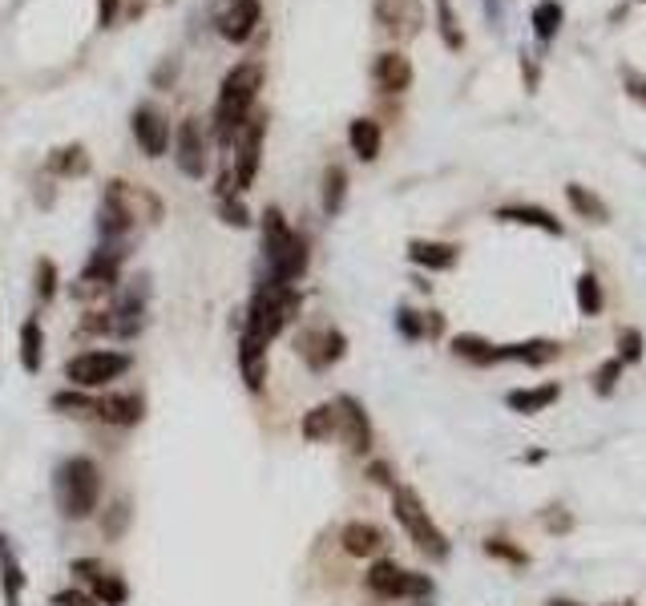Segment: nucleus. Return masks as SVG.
<instances>
[{
	"label": "nucleus",
	"instance_id": "nucleus-1",
	"mask_svg": "<svg viewBox=\"0 0 646 606\" xmlns=\"http://www.w3.org/2000/svg\"><path fill=\"white\" fill-rule=\"evenodd\" d=\"M299 312V291L295 287H279V283H259V291L251 295L247 308V328L239 340V372L243 384L251 392H263L267 384V344L295 320Z\"/></svg>",
	"mask_w": 646,
	"mask_h": 606
},
{
	"label": "nucleus",
	"instance_id": "nucleus-2",
	"mask_svg": "<svg viewBox=\"0 0 646 606\" xmlns=\"http://www.w3.org/2000/svg\"><path fill=\"white\" fill-rule=\"evenodd\" d=\"M263 89V65L259 61H239L223 85H219V101H214V142H223L231 146L243 130V122L251 118V106H255V97Z\"/></svg>",
	"mask_w": 646,
	"mask_h": 606
},
{
	"label": "nucleus",
	"instance_id": "nucleus-3",
	"mask_svg": "<svg viewBox=\"0 0 646 606\" xmlns=\"http://www.w3.org/2000/svg\"><path fill=\"white\" fill-rule=\"evenodd\" d=\"M101 469L89 457H65L53 473V497H57V510L65 522H85L89 514H97V501H101Z\"/></svg>",
	"mask_w": 646,
	"mask_h": 606
},
{
	"label": "nucleus",
	"instance_id": "nucleus-4",
	"mask_svg": "<svg viewBox=\"0 0 646 606\" xmlns=\"http://www.w3.org/2000/svg\"><path fill=\"white\" fill-rule=\"evenodd\" d=\"M392 514H396V522L404 526V534L416 542V550L420 554H428V558H437V562H445L449 558V538L441 534V526L428 518V510H424V501H420V493L416 489H408V485H392Z\"/></svg>",
	"mask_w": 646,
	"mask_h": 606
},
{
	"label": "nucleus",
	"instance_id": "nucleus-5",
	"mask_svg": "<svg viewBox=\"0 0 646 606\" xmlns=\"http://www.w3.org/2000/svg\"><path fill=\"white\" fill-rule=\"evenodd\" d=\"M130 352H81L65 364V380L73 388H105V384H114L118 376L130 372Z\"/></svg>",
	"mask_w": 646,
	"mask_h": 606
},
{
	"label": "nucleus",
	"instance_id": "nucleus-6",
	"mask_svg": "<svg viewBox=\"0 0 646 606\" xmlns=\"http://www.w3.org/2000/svg\"><path fill=\"white\" fill-rule=\"evenodd\" d=\"M122 259L126 251L122 247H97L93 259L81 267L77 283H73V295L77 299H97V295H110L122 279Z\"/></svg>",
	"mask_w": 646,
	"mask_h": 606
},
{
	"label": "nucleus",
	"instance_id": "nucleus-7",
	"mask_svg": "<svg viewBox=\"0 0 646 606\" xmlns=\"http://www.w3.org/2000/svg\"><path fill=\"white\" fill-rule=\"evenodd\" d=\"M263 138H267V114H255L243 122L239 138H235V162H231V178H235V190L247 194L255 174H259V162H263Z\"/></svg>",
	"mask_w": 646,
	"mask_h": 606
},
{
	"label": "nucleus",
	"instance_id": "nucleus-8",
	"mask_svg": "<svg viewBox=\"0 0 646 606\" xmlns=\"http://www.w3.org/2000/svg\"><path fill=\"white\" fill-rule=\"evenodd\" d=\"M101 202H110L114 211H122L130 223H158L166 215L162 207V198L138 182H126V178H114L110 186H105V198Z\"/></svg>",
	"mask_w": 646,
	"mask_h": 606
},
{
	"label": "nucleus",
	"instance_id": "nucleus-9",
	"mask_svg": "<svg viewBox=\"0 0 646 606\" xmlns=\"http://www.w3.org/2000/svg\"><path fill=\"white\" fill-rule=\"evenodd\" d=\"M364 582L380 598H428V594H433V578H424L416 570H404L396 562H376Z\"/></svg>",
	"mask_w": 646,
	"mask_h": 606
},
{
	"label": "nucleus",
	"instance_id": "nucleus-10",
	"mask_svg": "<svg viewBox=\"0 0 646 606\" xmlns=\"http://www.w3.org/2000/svg\"><path fill=\"white\" fill-rule=\"evenodd\" d=\"M69 570L89 586V594H93L101 606H126V602H130L126 578H122L118 570H110V566H101L97 558H77Z\"/></svg>",
	"mask_w": 646,
	"mask_h": 606
},
{
	"label": "nucleus",
	"instance_id": "nucleus-11",
	"mask_svg": "<svg viewBox=\"0 0 646 606\" xmlns=\"http://www.w3.org/2000/svg\"><path fill=\"white\" fill-rule=\"evenodd\" d=\"M174 158L186 178H206L210 154H206V126L198 118H182V126L174 134Z\"/></svg>",
	"mask_w": 646,
	"mask_h": 606
},
{
	"label": "nucleus",
	"instance_id": "nucleus-12",
	"mask_svg": "<svg viewBox=\"0 0 646 606\" xmlns=\"http://www.w3.org/2000/svg\"><path fill=\"white\" fill-rule=\"evenodd\" d=\"M299 356L311 364V372H328L344 352H348V336L340 328H311L295 340Z\"/></svg>",
	"mask_w": 646,
	"mask_h": 606
},
{
	"label": "nucleus",
	"instance_id": "nucleus-13",
	"mask_svg": "<svg viewBox=\"0 0 646 606\" xmlns=\"http://www.w3.org/2000/svg\"><path fill=\"white\" fill-rule=\"evenodd\" d=\"M146 324V279H134L122 295H118V308L110 312V336L118 340H134Z\"/></svg>",
	"mask_w": 646,
	"mask_h": 606
},
{
	"label": "nucleus",
	"instance_id": "nucleus-14",
	"mask_svg": "<svg viewBox=\"0 0 646 606\" xmlns=\"http://www.w3.org/2000/svg\"><path fill=\"white\" fill-rule=\"evenodd\" d=\"M93 417L114 425V429H134L146 421V396L142 392H110L93 404Z\"/></svg>",
	"mask_w": 646,
	"mask_h": 606
},
{
	"label": "nucleus",
	"instance_id": "nucleus-15",
	"mask_svg": "<svg viewBox=\"0 0 646 606\" xmlns=\"http://www.w3.org/2000/svg\"><path fill=\"white\" fill-rule=\"evenodd\" d=\"M130 126H134V142L146 158H162L170 150V122L158 106H138Z\"/></svg>",
	"mask_w": 646,
	"mask_h": 606
},
{
	"label": "nucleus",
	"instance_id": "nucleus-16",
	"mask_svg": "<svg viewBox=\"0 0 646 606\" xmlns=\"http://www.w3.org/2000/svg\"><path fill=\"white\" fill-rule=\"evenodd\" d=\"M336 417H340V433L348 441L352 453H368L372 449V421L364 413V404L356 396H340L336 400Z\"/></svg>",
	"mask_w": 646,
	"mask_h": 606
},
{
	"label": "nucleus",
	"instance_id": "nucleus-17",
	"mask_svg": "<svg viewBox=\"0 0 646 606\" xmlns=\"http://www.w3.org/2000/svg\"><path fill=\"white\" fill-rule=\"evenodd\" d=\"M307 259H311V247H307V239L295 231V235H291V243L271 259V283H279V287H295V283L303 279V271H307Z\"/></svg>",
	"mask_w": 646,
	"mask_h": 606
},
{
	"label": "nucleus",
	"instance_id": "nucleus-18",
	"mask_svg": "<svg viewBox=\"0 0 646 606\" xmlns=\"http://www.w3.org/2000/svg\"><path fill=\"white\" fill-rule=\"evenodd\" d=\"M259 0H235V5L227 9V13H219V37L223 41H231V45H243L251 33H255V25H259Z\"/></svg>",
	"mask_w": 646,
	"mask_h": 606
},
{
	"label": "nucleus",
	"instance_id": "nucleus-19",
	"mask_svg": "<svg viewBox=\"0 0 646 606\" xmlns=\"http://www.w3.org/2000/svg\"><path fill=\"white\" fill-rule=\"evenodd\" d=\"M340 546H344V554H352V558H376V554L384 550V530L372 526V522H348V526L340 530Z\"/></svg>",
	"mask_w": 646,
	"mask_h": 606
},
{
	"label": "nucleus",
	"instance_id": "nucleus-20",
	"mask_svg": "<svg viewBox=\"0 0 646 606\" xmlns=\"http://www.w3.org/2000/svg\"><path fill=\"white\" fill-rule=\"evenodd\" d=\"M372 77L384 93H404L412 85V61L404 53H380L372 65Z\"/></svg>",
	"mask_w": 646,
	"mask_h": 606
},
{
	"label": "nucleus",
	"instance_id": "nucleus-21",
	"mask_svg": "<svg viewBox=\"0 0 646 606\" xmlns=\"http://www.w3.org/2000/svg\"><path fill=\"white\" fill-rule=\"evenodd\" d=\"M21 590H25V574L21 562L9 546V538L0 534V594H5V606H21Z\"/></svg>",
	"mask_w": 646,
	"mask_h": 606
},
{
	"label": "nucleus",
	"instance_id": "nucleus-22",
	"mask_svg": "<svg viewBox=\"0 0 646 606\" xmlns=\"http://www.w3.org/2000/svg\"><path fill=\"white\" fill-rule=\"evenodd\" d=\"M408 259L428 267V271H449L457 263V247L453 243H433V239H412L408 243Z\"/></svg>",
	"mask_w": 646,
	"mask_h": 606
},
{
	"label": "nucleus",
	"instance_id": "nucleus-23",
	"mask_svg": "<svg viewBox=\"0 0 646 606\" xmlns=\"http://www.w3.org/2000/svg\"><path fill=\"white\" fill-rule=\"evenodd\" d=\"M299 433L307 441H332L340 433V417H336V404H315V409L303 413L299 421Z\"/></svg>",
	"mask_w": 646,
	"mask_h": 606
},
{
	"label": "nucleus",
	"instance_id": "nucleus-24",
	"mask_svg": "<svg viewBox=\"0 0 646 606\" xmlns=\"http://www.w3.org/2000/svg\"><path fill=\"white\" fill-rule=\"evenodd\" d=\"M501 223H521V227H537V231H546V235H562V223L542 211V207H529V202H517V207H501L497 211Z\"/></svg>",
	"mask_w": 646,
	"mask_h": 606
},
{
	"label": "nucleus",
	"instance_id": "nucleus-25",
	"mask_svg": "<svg viewBox=\"0 0 646 606\" xmlns=\"http://www.w3.org/2000/svg\"><path fill=\"white\" fill-rule=\"evenodd\" d=\"M558 384H537V388H517V392H509L505 396V404H509V409L513 413H542V409H550V404L558 400Z\"/></svg>",
	"mask_w": 646,
	"mask_h": 606
},
{
	"label": "nucleus",
	"instance_id": "nucleus-26",
	"mask_svg": "<svg viewBox=\"0 0 646 606\" xmlns=\"http://www.w3.org/2000/svg\"><path fill=\"white\" fill-rule=\"evenodd\" d=\"M376 17H380L384 29H392V33H416V25H420V9L412 5V0H380V5H376Z\"/></svg>",
	"mask_w": 646,
	"mask_h": 606
},
{
	"label": "nucleus",
	"instance_id": "nucleus-27",
	"mask_svg": "<svg viewBox=\"0 0 646 606\" xmlns=\"http://www.w3.org/2000/svg\"><path fill=\"white\" fill-rule=\"evenodd\" d=\"M348 142H352V154H356L360 162H372V158L380 154V142H384L380 122H372V118H356V122L348 126Z\"/></svg>",
	"mask_w": 646,
	"mask_h": 606
},
{
	"label": "nucleus",
	"instance_id": "nucleus-28",
	"mask_svg": "<svg viewBox=\"0 0 646 606\" xmlns=\"http://www.w3.org/2000/svg\"><path fill=\"white\" fill-rule=\"evenodd\" d=\"M291 235H295V231H291L287 215H283L279 207H267V211H263V255H267V263L291 243Z\"/></svg>",
	"mask_w": 646,
	"mask_h": 606
},
{
	"label": "nucleus",
	"instance_id": "nucleus-29",
	"mask_svg": "<svg viewBox=\"0 0 646 606\" xmlns=\"http://www.w3.org/2000/svg\"><path fill=\"white\" fill-rule=\"evenodd\" d=\"M21 368L25 372H41V364H45V332H41V320L37 316H29L25 324H21Z\"/></svg>",
	"mask_w": 646,
	"mask_h": 606
},
{
	"label": "nucleus",
	"instance_id": "nucleus-30",
	"mask_svg": "<svg viewBox=\"0 0 646 606\" xmlns=\"http://www.w3.org/2000/svg\"><path fill=\"white\" fill-rule=\"evenodd\" d=\"M554 356H558V344H550V340H529V344H505V348H497V356H493V360L546 364V360H554Z\"/></svg>",
	"mask_w": 646,
	"mask_h": 606
},
{
	"label": "nucleus",
	"instance_id": "nucleus-31",
	"mask_svg": "<svg viewBox=\"0 0 646 606\" xmlns=\"http://www.w3.org/2000/svg\"><path fill=\"white\" fill-rule=\"evenodd\" d=\"M566 198H570V207H574L582 219H590V223H606V202H602L594 190H586L582 182H570V186H566Z\"/></svg>",
	"mask_w": 646,
	"mask_h": 606
},
{
	"label": "nucleus",
	"instance_id": "nucleus-32",
	"mask_svg": "<svg viewBox=\"0 0 646 606\" xmlns=\"http://www.w3.org/2000/svg\"><path fill=\"white\" fill-rule=\"evenodd\" d=\"M344 194H348V170L344 166H328V170H323V211L340 215L344 211Z\"/></svg>",
	"mask_w": 646,
	"mask_h": 606
},
{
	"label": "nucleus",
	"instance_id": "nucleus-33",
	"mask_svg": "<svg viewBox=\"0 0 646 606\" xmlns=\"http://www.w3.org/2000/svg\"><path fill=\"white\" fill-rule=\"evenodd\" d=\"M562 5L558 0H542V5L533 9V33H537V41H554L558 37V29H562Z\"/></svg>",
	"mask_w": 646,
	"mask_h": 606
},
{
	"label": "nucleus",
	"instance_id": "nucleus-34",
	"mask_svg": "<svg viewBox=\"0 0 646 606\" xmlns=\"http://www.w3.org/2000/svg\"><path fill=\"white\" fill-rule=\"evenodd\" d=\"M453 352L461 356V360H473V364H497L493 356H497V344H489L485 336H453Z\"/></svg>",
	"mask_w": 646,
	"mask_h": 606
},
{
	"label": "nucleus",
	"instance_id": "nucleus-35",
	"mask_svg": "<svg viewBox=\"0 0 646 606\" xmlns=\"http://www.w3.org/2000/svg\"><path fill=\"white\" fill-rule=\"evenodd\" d=\"M49 170L53 174H85L89 170V158H85V146H65L49 158Z\"/></svg>",
	"mask_w": 646,
	"mask_h": 606
},
{
	"label": "nucleus",
	"instance_id": "nucleus-36",
	"mask_svg": "<svg viewBox=\"0 0 646 606\" xmlns=\"http://www.w3.org/2000/svg\"><path fill=\"white\" fill-rule=\"evenodd\" d=\"M578 303H582L586 316H598L602 312V283L594 275H582L578 279Z\"/></svg>",
	"mask_w": 646,
	"mask_h": 606
},
{
	"label": "nucleus",
	"instance_id": "nucleus-37",
	"mask_svg": "<svg viewBox=\"0 0 646 606\" xmlns=\"http://www.w3.org/2000/svg\"><path fill=\"white\" fill-rule=\"evenodd\" d=\"M93 396H85L81 388L77 392H57L53 396V409H69V413H85V417H93Z\"/></svg>",
	"mask_w": 646,
	"mask_h": 606
},
{
	"label": "nucleus",
	"instance_id": "nucleus-38",
	"mask_svg": "<svg viewBox=\"0 0 646 606\" xmlns=\"http://www.w3.org/2000/svg\"><path fill=\"white\" fill-rule=\"evenodd\" d=\"M485 554H489V558H501V562H509V566H525V562H529V554L517 550V546H509L505 538H489V542H485Z\"/></svg>",
	"mask_w": 646,
	"mask_h": 606
},
{
	"label": "nucleus",
	"instance_id": "nucleus-39",
	"mask_svg": "<svg viewBox=\"0 0 646 606\" xmlns=\"http://www.w3.org/2000/svg\"><path fill=\"white\" fill-rule=\"evenodd\" d=\"M396 328H400V336H408V340H424V336H428L424 316H420V312H408V308L396 312Z\"/></svg>",
	"mask_w": 646,
	"mask_h": 606
},
{
	"label": "nucleus",
	"instance_id": "nucleus-40",
	"mask_svg": "<svg viewBox=\"0 0 646 606\" xmlns=\"http://www.w3.org/2000/svg\"><path fill=\"white\" fill-rule=\"evenodd\" d=\"M57 295V267H53V259H41L37 263V299H53Z\"/></svg>",
	"mask_w": 646,
	"mask_h": 606
},
{
	"label": "nucleus",
	"instance_id": "nucleus-41",
	"mask_svg": "<svg viewBox=\"0 0 646 606\" xmlns=\"http://www.w3.org/2000/svg\"><path fill=\"white\" fill-rule=\"evenodd\" d=\"M219 211H223V219H227L231 227H251V211L243 207L239 194H235V198H219Z\"/></svg>",
	"mask_w": 646,
	"mask_h": 606
},
{
	"label": "nucleus",
	"instance_id": "nucleus-42",
	"mask_svg": "<svg viewBox=\"0 0 646 606\" xmlns=\"http://www.w3.org/2000/svg\"><path fill=\"white\" fill-rule=\"evenodd\" d=\"M53 606H101L89 590H77V586H69V590H57L53 594Z\"/></svg>",
	"mask_w": 646,
	"mask_h": 606
},
{
	"label": "nucleus",
	"instance_id": "nucleus-43",
	"mask_svg": "<svg viewBox=\"0 0 646 606\" xmlns=\"http://www.w3.org/2000/svg\"><path fill=\"white\" fill-rule=\"evenodd\" d=\"M110 510H114V514L105 518V538H118V534L126 530V522H130V505H126V501H114Z\"/></svg>",
	"mask_w": 646,
	"mask_h": 606
},
{
	"label": "nucleus",
	"instance_id": "nucleus-44",
	"mask_svg": "<svg viewBox=\"0 0 646 606\" xmlns=\"http://www.w3.org/2000/svg\"><path fill=\"white\" fill-rule=\"evenodd\" d=\"M441 29H445V41H449L453 49L465 45V37H461V29H457V17L449 13V0H441Z\"/></svg>",
	"mask_w": 646,
	"mask_h": 606
},
{
	"label": "nucleus",
	"instance_id": "nucleus-45",
	"mask_svg": "<svg viewBox=\"0 0 646 606\" xmlns=\"http://www.w3.org/2000/svg\"><path fill=\"white\" fill-rule=\"evenodd\" d=\"M622 364H634V360H642V336L630 328V332H622V356H618Z\"/></svg>",
	"mask_w": 646,
	"mask_h": 606
},
{
	"label": "nucleus",
	"instance_id": "nucleus-46",
	"mask_svg": "<svg viewBox=\"0 0 646 606\" xmlns=\"http://www.w3.org/2000/svg\"><path fill=\"white\" fill-rule=\"evenodd\" d=\"M618 372H622V360H606V364L598 368V392H602V396L618 384Z\"/></svg>",
	"mask_w": 646,
	"mask_h": 606
},
{
	"label": "nucleus",
	"instance_id": "nucleus-47",
	"mask_svg": "<svg viewBox=\"0 0 646 606\" xmlns=\"http://www.w3.org/2000/svg\"><path fill=\"white\" fill-rule=\"evenodd\" d=\"M542 526H546V530H554V534H566V530H570V514L554 505V510H546V514H542Z\"/></svg>",
	"mask_w": 646,
	"mask_h": 606
},
{
	"label": "nucleus",
	"instance_id": "nucleus-48",
	"mask_svg": "<svg viewBox=\"0 0 646 606\" xmlns=\"http://www.w3.org/2000/svg\"><path fill=\"white\" fill-rule=\"evenodd\" d=\"M118 13H122V0H101V9H97V21H101V29H110V25L118 21Z\"/></svg>",
	"mask_w": 646,
	"mask_h": 606
},
{
	"label": "nucleus",
	"instance_id": "nucleus-49",
	"mask_svg": "<svg viewBox=\"0 0 646 606\" xmlns=\"http://www.w3.org/2000/svg\"><path fill=\"white\" fill-rule=\"evenodd\" d=\"M368 481H376V485H392V465L372 461V465H368Z\"/></svg>",
	"mask_w": 646,
	"mask_h": 606
},
{
	"label": "nucleus",
	"instance_id": "nucleus-50",
	"mask_svg": "<svg viewBox=\"0 0 646 606\" xmlns=\"http://www.w3.org/2000/svg\"><path fill=\"white\" fill-rule=\"evenodd\" d=\"M626 85H630V97H634V101H642V106H646V81L630 73V77H626Z\"/></svg>",
	"mask_w": 646,
	"mask_h": 606
},
{
	"label": "nucleus",
	"instance_id": "nucleus-51",
	"mask_svg": "<svg viewBox=\"0 0 646 606\" xmlns=\"http://www.w3.org/2000/svg\"><path fill=\"white\" fill-rule=\"evenodd\" d=\"M550 606H582V602H574V598H550Z\"/></svg>",
	"mask_w": 646,
	"mask_h": 606
},
{
	"label": "nucleus",
	"instance_id": "nucleus-52",
	"mask_svg": "<svg viewBox=\"0 0 646 606\" xmlns=\"http://www.w3.org/2000/svg\"><path fill=\"white\" fill-rule=\"evenodd\" d=\"M610 606H614V602H610ZM618 606H630V602H618Z\"/></svg>",
	"mask_w": 646,
	"mask_h": 606
},
{
	"label": "nucleus",
	"instance_id": "nucleus-53",
	"mask_svg": "<svg viewBox=\"0 0 646 606\" xmlns=\"http://www.w3.org/2000/svg\"><path fill=\"white\" fill-rule=\"evenodd\" d=\"M420 606H428V602H420Z\"/></svg>",
	"mask_w": 646,
	"mask_h": 606
}]
</instances>
